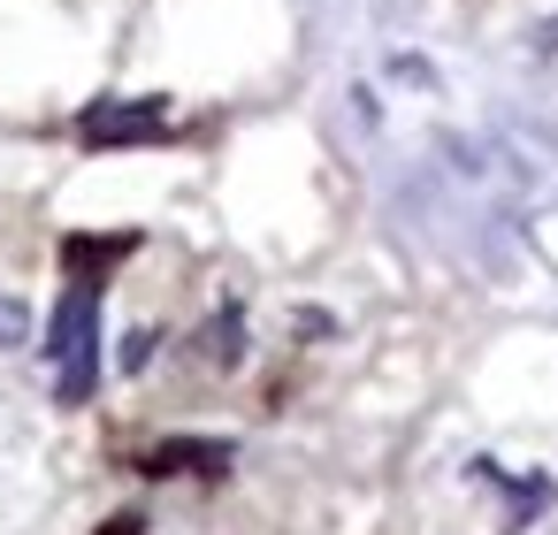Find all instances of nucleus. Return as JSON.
I'll return each mask as SVG.
<instances>
[{"label":"nucleus","instance_id":"nucleus-3","mask_svg":"<svg viewBox=\"0 0 558 535\" xmlns=\"http://www.w3.org/2000/svg\"><path fill=\"white\" fill-rule=\"evenodd\" d=\"M222 466H230V443H215V436H177L146 459V474H222Z\"/></svg>","mask_w":558,"mask_h":535},{"label":"nucleus","instance_id":"nucleus-2","mask_svg":"<svg viewBox=\"0 0 558 535\" xmlns=\"http://www.w3.org/2000/svg\"><path fill=\"white\" fill-rule=\"evenodd\" d=\"M169 131V100L161 93H131V100H93L85 115H77V138L93 146V154H108V146H154Z\"/></svg>","mask_w":558,"mask_h":535},{"label":"nucleus","instance_id":"nucleus-1","mask_svg":"<svg viewBox=\"0 0 558 535\" xmlns=\"http://www.w3.org/2000/svg\"><path fill=\"white\" fill-rule=\"evenodd\" d=\"M47 360H54V398L85 405L100 390V283H70L54 321H47Z\"/></svg>","mask_w":558,"mask_h":535},{"label":"nucleus","instance_id":"nucleus-5","mask_svg":"<svg viewBox=\"0 0 558 535\" xmlns=\"http://www.w3.org/2000/svg\"><path fill=\"white\" fill-rule=\"evenodd\" d=\"M199 360H207V367H238V360H245V314H238V306L199 329Z\"/></svg>","mask_w":558,"mask_h":535},{"label":"nucleus","instance_id":"nucleus-9","mask_svg":"<svg viewBox=\"0 0 558 535\" xmlns=\"http://www.w3.org/2000/svg\"><path fill=\"white\" fill-rule=\"evenodd\" d=\"M550 47H558V16H550V24L535 32V54H550Z\"/></svg>","mask_w":558,"mask_h":535},{"label":"nucleus","instance_id":"nucleus-6","mask_svg":"<svg viewBox=\"0 0 558 535\" xmlns=\"http://www.w3.org/2000/svg\"><path fill=\"white\" fill-rule=\"evenodd\" d=\"M32 344V306L16 291H0V352H24Z\"/></svg>","mask_w":558,"mask_h":535},{"label":"nucleus","instance_id":"nucleus-8","mask_svg":"<svg viewBox=\"0 0 558 535\" xmlns=\"http://www.w3.org/2000/svg\"><path fill=\"white\" fill-rule=\"evenodd\" d=\"M100 535H146V520H138V512H116V520H108Z\"/></svg>","mask_w":558,"mask_h":535},{"label":"nucleus","instance_id":"nucleus-4","mask_svg":"<svg viewBox=\"0 0 558 535\" xmlns=\"http://www.w3.org/2000/svg\"><path fill=\"white\" fill-rule=\"evenodd\" d=\"M131 245L138 238H70L62 245V268H70V283H93V268H116Z\"/></svg>","mask_w":558,"mask_h":535},{"label":"nucleus","instance_id":"nucleus-7","mask_svg":"<svg viewBox=\"0 0 558 535\" xmlns=\"http://www.w3.org/2000/svg\"><path fill=\"white\" fill-rule=\"evenodd\" d=\"M146 360H154V329H131V337H123V375H138Z\"/></svg>","mask_w":558,"mask_h":535}]
</instances>
